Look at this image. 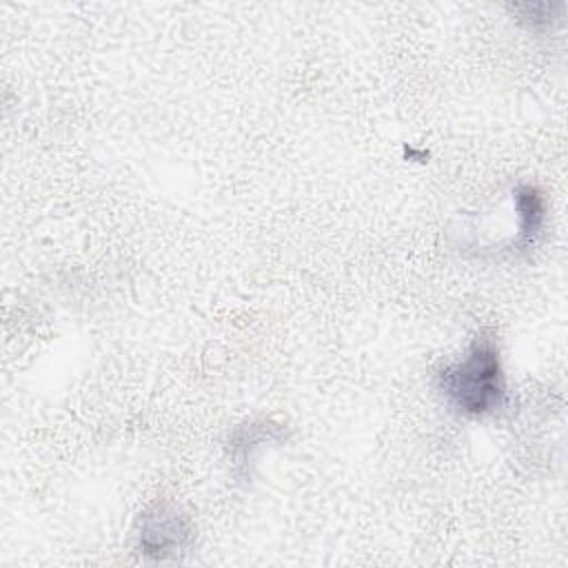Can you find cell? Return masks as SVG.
I'll list each match as a JSON object with an SVG mask.
<instances>
[{
    "label": "cell",
    "mask_w": 568,
    "mask_h": 568,
    "mask_svg": "<svg viewBox=\"0 0 568 568\" xmlns=\"http://www.w3.org/2000/svg\"><path fill=\"white\" fill-rule=\"evenodd\" d=\"M513 200H515V211L519 220L517 244H532L546 220L544 195L535 186L521 184L515 189Z\"/></svg>",
    "instance_id": "cell-3"
},
{
    "label": "cell",
    "mask_w": 568,
    "mask_h": 568,
    "mask_svg": "<svg viewBox=\"0 0 568 568\" xmlns=\"http://www.w3.org/2000/svg\"><path fill=\"white\" fill-rule=\"evenodd\" d=\"M189 537L186 519L169 506H160L155 513L144 515L140 530V546L153 557H166L178 552Z\"/></svg>",
    "instance_id": "cell-2"
},
{
    "label": "cell",
    "mask_w": 568,
    "mask_h": 568,
    "mask_svg": "<svg viewBox=\"0 0 568 568\" xmlns=\"http://www.w3.org/2000/svg\"><path fill=\"white\" fill-rule=\"evenodd\" d=\"M559 4H550V2H535V4H517L513 11L528 22L530 27H548L552 22L555 11H559Z\"/></svg>",
    "instance_id": "cell-4"
},
{
    "label": "cell",
    "mask_w": 568,
    "mask_h": 568,
    "mask_svg": "<svg viewBox=\"0 0 568 568\" xmlns=\"http://www.w3.org/2000/svg\"><path fill=\"white\" fill-rule=\"evenodd\" d=\"M446 402L468 417L495 413L506 402V375L493 337L477 335L466 355L439 373Z\"/></svg>",
    "instance_id": "cell-1"
}]
</instances>
